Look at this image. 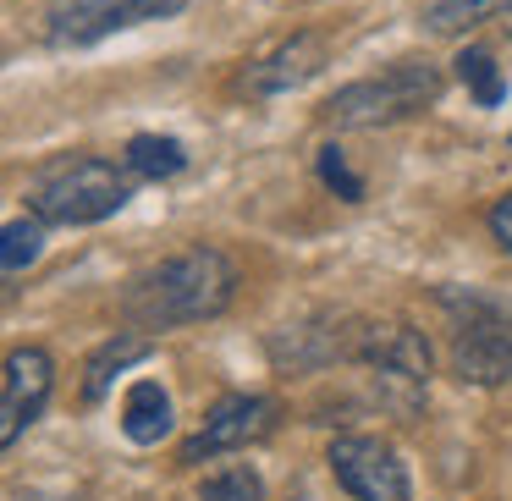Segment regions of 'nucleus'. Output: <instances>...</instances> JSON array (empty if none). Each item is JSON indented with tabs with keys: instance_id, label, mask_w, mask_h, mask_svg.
Wrapping results in <instances>:
<instances>
[{
	"instance_id": "obj_1",
	"label": "nucleus",
	"mask_w": 512,
	"mask_h": 501,
	"mask_svg": "<svg viewBox=\"0 0 512 501\" xmlns=\"http://www.w3.org/2000/svg\"><path fill=\"white\" fill-rule=\"evenodd\" d=\"M232 298H237V265L221 248L199 243L138 270L122 292V314L133 331H177V325H204L215 314H226Z\"/></svg>"
},
{
	"instance_id": "obj_2",
	"label": "nucleus",
	"mask_w": 512,
	"mask_h": 501,
	"mask_svg": "<svg viewBox=\"0 0 512 501\" xmlns=\"http://www.w3.org/2000/svg\"><path fill=\"white\" fill-rule=\"evenodd\" d=\"M435 303L452 320V375L463 386L512 380V292L490 287H435Z\"/></svg>"
},
{
	"instance_id": "obj_3",
	"label": "nucleus",
	"mask_w": 512,
	"mask_h": 501,
	"mask_svg": "<svg viewBox=\"0 0 512 501\" xmlns=\"http://www.w3.org/2000/svg\"><path fill=\"white\" fill-rule=\"evenodd\" d=\"M369 375V397L391 413L397 424H413L430 397V342L408 320H364L358 358Z\"/></svg>"
},
{
	"instance_id": "obj_4",
	"label": "nucleus",
	"mask_w": 512,
	"mask_h": 501,
	"mask_svg": "<svg viewBox=\"0 0 512 501\" xmlns=\"http://www.w3.org/2000/svg\"><path fill=\"white\" fill-rule=\"evenodd\" d=\"M133 199V182L100 155H61L28 182V204L45 226H94Z\"/></svg>"
},
{
	"instance_id": "obj_5",
	"label": "nucleus",
	"mask_w": 512,
	"mask_h": 501,
	"mask_svg": "<svg viewBox=\"0 0 512 501\" xmlns=\"http://www.w3.org/2000/svg\"><path fill=\"white\" fill-rule=\"evenodd\" d=\"M441 100V72L430 61H397V67L358 78L325 100V122L331 127H386L408 122V116L430 111Z\"/></svg>"
},
{
	"instance_id": "obj_6",
	"label": "nucleus",
	"mask_w": 512,
	"mask_h": 501,
	"mask_svg": "<svg viewBox=\"0 0 512 501\" xmlns=\"http://www.w3.org/2000/svg\"><path fill=\"white\" fill-rule=\"evenodd\" d=\"M358 336H364V320L336 309H309L281 331H270V364L281 375H314V369H331L336 358H358Z\"/></svg>"
},
{
	"instance_id": "obj_7",
	"label": "nucleus",
	"mask_w": 512,
	"mask_h": 501,
	"mask_svg": "<svg viewBox=\"0 0 512 501\" xmlns=\"http://www.w3.org/2000/svg\"><path fill=\"white\" fill-rule=\"evenodd\" d=\"M182 6L188 0H61L56 12H45V39L61 50H83V45L122 34V28L177 17Z\"/></svg>"
},
{
	"instance_id": "obj_8",
	"label": "nucleus",
	"mask_w": 512,
	"mask_h": 501,
	"mask_svg": "<svg viewBox=\"0 0 512 501\" xmlns=\"http://www.w3.org/2000/svg\"><path fill=\"white\" fill-rule=\"evenodd\" d=\"M325 463H331L336 485L353 501H413L408 463H402L397 446L380 441V435H336Z\"/></svg>"
},
{
	"instance_id": "obj_9",
	"label": "nucleus",
	"mask_w": 512,
	"mask_h": 501,
	"mask_svg": "<svg viewBox=\"0 0 512 501\" xmlns=\"http://www.w3.org/2000/svg\"><path fill=\"white\" fill-rule=\"evenodd\" d=\"M276 419H281V408L270 397H248V391L221 397L210 413H204L199 435L182 446V463H204V457H221V452H243V446L265 441V435L276 430Z\"/></svg>"
},
{
	"instance_id": "obj_10",
	"label": "nucleus",
	"mask_w": 512,
	"mask_h": 501,
	"mask_svg": "<svg viewBox=\"0 0 512 501\" xmlns=\"http://www.w3.org/2000/svg\"><path fill=\"white\" fill-rule=\"evenodd\" d=\"M320 67H325V39L314 34V28H303V34L276 39L265 56L248 61L243 78H237V89L254 94V100H276V94H287V89H298V83H309Z\"/></svg>"
},
{
	"instance_id": "obj_11",
	"label": "nucleus",
	"mask_w": 512,
	"mask_h": 501,
	"mask_svg": "<svg viewBox=\"0 0 512 501\" xmlns=\"http://www.w3.org/2000/svg\"><path fill=\"white\" fill-rule=\"evenodd\" d=\"M50 386H56V364H50L45 347H17L6 358V402H0V441L6 446L45 413Z\"/></svg>"
},
{
	"instance_id": "obj_12",
	"label": "nucleus",
	"mask_w": 512,
	"mask_h": 501,
	"mask_svg": "<svg viewBox=\"0 0 512 501\" xmlns=\"http://www.w3.org/2000/svg\"><path fill=\"white\" fill-rule=\"evenodd\" d=\"M122 435L133 446H155L171 435V397L160 380H133L122 397Z\"/></svg>"
},
{
	"instance_id": "obj_13",
	"label": "nucleus",
	"mask_w": 512,
	"mask_h": 501,
	"mask_svg": "<svg viewBox=\"0 0 512 501\" xmlns=\"http://www.w3.org/2000/svg\"><path fill=\"white\" fill-rule=\"evenodd\" d=\"M138 358H149V336L116 331L111 342H100V347H94V358L83 364V402H100L105 391L116 386V375H122L127 364H138Z\"/></svg>"
},
{
	"instance_id": "obj_14",
	"label": "nucleus",
	"mask_w": 512,
	"mask_h": 501,
	"mask_svg": "<svg viewBox=\"0 0 512 501\" xmlns=\"http://www.w3.org/2000/svg\"><path fill=\"white\" fill-rule=\"evenodd\" d=\"M182 166H188V149H182L177 138L138 133L133 144H127V171H138V177H149V182H160V177H177Z\"/></svg>"
},
{
	"instance_id": "obj_15",
	"label": "nucleus",
	"mask_w": 512,
	"mask_h": 501,
	"mask_svg": "<svg viewBox=\"0 0 512 501\" xmlns=\"http://www.w3.org/2000/svg\"><path fill=\"white\" fill-rule=\"evenodd\" d=\"M507 6L512 0H430V6H424V28H430V34H463V28L507 12Z\"/></svg>"
},
{
	"instance_id": "obj_16",
	"label": "nucleus",
	"mask_w": 512,
	"mask_h": 501,
	"mask_svg": "<svg viewBox=\"0 0 512 501\" xmlns=\"http://www.w3.org/2000/svg\"><path fill=\"white\" fill-rule=\"evenodd\" d=\"M45 254V221H12L6 232H0V265H6V276H23L34 259Z\"/></svg>"
},
{
	"instance_id": "obj_17",
	"label": "nucleus",
	"mask_w": 512,
	"mask_h": 501,
	"mask_svg": "<svg viewBox=\"0 0 512 501\" xmlns=\"http://www.w3.org/2000/svg\"><path fill=\"white\" fill-rule=\"evenodd\" d=\"M457 78L468 83V94H474L479 105H501V94H507V83H501L496 61H490L485 50H463V56H457Z\"/></svg>"
},
{
	"instance_id": "obj_18",
	"label": "nucleus",
	"mask_w": 512,
	"mask_h": 501,
	"mask_svg": "<svg viewBox=\"0 0 512 501\" xmlns=\"http://www.w3.org/2000/svg\"><path fill=\"white\" fill-rule=\"evenodd\" d=\"M199 501H265V485H259L254 468H221V474H210L199 485Z\"/></svg>"
},
{
	"instance_id": "obj_19",
	"label": "nucleus",
	"mask_w": 512,
	"mask_h": 501,
	"mask_svg": "<svg viewBox=\"0 0 512 501\" xmlns=\"http://www.w3.org/2000/svg\"><path fill=\"white\" fill-rule=\"evenodd\" d=\"M314 166H320V182L336 193V199H347V204H358V199H364V182L353 177V166H347V155H342L336 144H325Z\"/></svg>"
},
{
	"instance_id": "obj_20",
	"label": "nucleus",
	"mask_w": 512,
	"mask_h": 501,
	"mask_svg": "<svg viewBox=\"0 0 512 501\" xmlns=\"http://www.w3.org/2000/svg\"><path fill=\"white\" fill-rule=\"evenodd\" d=\"M490 237L501 243V254H512V193H501L490 204Z\"/></svg>"
},
{
	"instance_id": "obj_21",
	"label": "nucleus",
	"mask_w": 512,
	"mask_h": 501,
	"mask_svg": "<svg viewBox=\"0 0 512 501\" xmlns=\"http://www.w3.org/2000/svg\"><path fill=\"white\" fill-rule=\"evenodd\" d=\"M50 501H78V496H50Z\"/></svg>"
}]
</instances>
